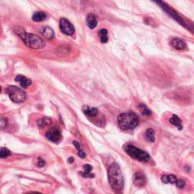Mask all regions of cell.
<instances>
[{
  "instance_id": "cell-30",
  "label": "cell",
  "mask_w": 194,
  "mask_h": 194,
  "mask_svg": "<svg viewBox=\"0 0 194 194\" xmlns=\"http://www.w3.org/2000/svg\"><path fill=\"white\" fill-rule=\"evenodd\" d=\"M74 159L73 157H70L69 159H68V162H69V163H72V162H74Z\"/></svg>"
},
{
  "instance_id": "cell-3",
  "label": "cell",
  "mask_w": 194,
  "mask_h": 194,
  "mask_svg": "<svg viewBox=\"0 0 194 194\" xmlns=\"http://www.w3.org/2000/svg\"><path fill=\"white\" fill-rule=\"evenodd\" d=\"M118 122L120 128L124 130H132L138 125V116L133 112L120 114L118 117Z\"/></svg>"
},
{
  "instance_id": "cell-13",
  "label": "cell",
  "mask_w": 194,
  "mask_h": 194,
  "mask_svg": "<svg viewBox=\"0 0 194 194\" xmlns=\"http://www.w3.org/2000/svg\"><path fill=\"white\" fill-rule=\"evenodd\" d=\"M41 33H42V36H43L44 37L47 38V39H53V38L55 37L54 30L49 27H44V28L42 30V31H41Z\"/></svg>"
},
{
  "instance_id": "cell-7",
  "label": "cell",
  "mask_w": 194,
  "mask_h": 194,
  "mask_svg": "<svg viewBox=\"0 0 194 194\" xmlns=\"http://www.w3.org/2000/svg\"><path fill=\"white\" fill-rule=\"evenodd\" d=\"M60 29L65 34L68 36H72L74 33V27L73 24L65 18H61L60 20Z\"/></svg>"
},
{
  "instance_id": "cell-21",
  "label": "cell",
  "mask_w": 194,
  "mask_h": 194,
  "mask_svg": "<svg viewBox=\"0 0 194 194\" xmlns=\"http://www.w3.org/2000/svg\"><path fill=\"white\" fill-rule=\"evenodd\" d=\"M11 155H12V152L7 148L3 147V148L0 149V159H5V158L10 156Z\"/></svg>"
},
{
  "instance_id": "cell-28",
  "label": "cell",
  "mask_w": 194,
  "mask_h": 194,
  "mask_svg": "<svg viewBox=\"0 0 194 194\" xmlns=\"http://www.w3.org/2000/svg\"><path fill=\"white\" fill-rule=\"evenodd\" d=\"M108 36H100V41L102 43H106L108 42Z\"/></svg>"
},
{
  "instance_id": "cell-23",
  "label": "cell",
  "mask_w": 194,
  "mask_h": 194,
  "mask_svg": "<svg viewBox=\"0 0 194 194\" xmlns=\"http://www.w3.org/2000/svg\"><path fill=\"white\" fill-rule=\"evenodd\" d=\"M7 126V119L5 118H0V128L3 129Z\"/></svg>"
},
{
  "instance_id": "cell-16",
  "label": "cell",
  "mask_w": 194,
  "mask_h": 194,
  "mask_svg": "<svg viewBox=\"0 0 194 194\" xmlns=\"http://www.w3.org/2000/svg\"><path fill=\"white\" fill-rule=\"evenodd\" d=\"M92 169V167L91 165L86 164L83 165V172H81L82 176L83 177H89V178H92L94 177V174L91 173V171Z\"/></svg>"
},
{
  "instance_id": "cell-2",
  "label": "cell",
  "mask_w": 194,
  "mask_h": 194,
  "mask_svg": "<svg viewBox=\"0 0 194 194\" xmlns=\"http://www.w3.org/2000/svg\"><path fill=\"white\" fill-rule=\"evenodd\" d=\"M108 179L111 186L115 190H121L124 186L122 172L117 163H113L109 167L108 170Z\"/></svg>"
},
{
  "instance_id": "cell-17",
  "label": "cell",
  "mask_w": 194,
  "mask_h": 194,
  "mask_svg": "<svg viewBox=\"0 0 194 194\" xmlns=\"http://www.w3.org/2000/svg\"><path fill=\"white\" fill-rule=\"evenodd\" d=\"M47 15L45 13L42 12H36L32 16V19L35 22H40V21H44L46 18Z\"/></svg>"
},
{
  "instance_id": "cell-24",
  "label": "cell",
  "mask_w": 194,
  "mask_h": 194,
  "mask_svg": "<svg viewBox=\"0 0 194 194\" xmlns=\"http://www.w3.org/2000/svg\"><path fill=\"white\" fill-rule=\"evenodd\" d=\"M175 184L177 185V187L181 189V188H183L185 186V181L183 180H177Z\"/></svg>"
},
{
  "instance_id": "cell-31",
  "label": "cell",
  "mask_w": 194,
  "mask_h": 194,
  "mask_svg": "<svg viewBox=\"0 0 194 194\" xmlns=\"http://www.w3.org/2000/svg\"><path fill=\"white\" fill-rule=\"evenodd\" d=\"M26 194H42V193H41V192H27V193Z\"/></svg>"
},
{
  "instance_id": "cell-8",
  "label": "cell",
  "mask_w": 194,
  "mask_h": 194,
  "mask_svg": "<svg viewBox=\"0 0 194 194\" xmlns=\"http://www.w3.org/2000/svg\"><path fill=\"white\" fill-rule=\"evenodd\" d=\"M157 3L158 4L160 5L161 7H162V8H163L164 10H165V12H166L167 13H168V15H170V16H171L174 20H176V21H178L179 23H180V24H181V25H184V23H183L182 18H180V17L179 16V15H177V14L176 13V12H174L173 9H171L170 7H168V6L166 4H165V3L162 2H158Z\"/></svg>"
},
{
  "instance_id": "cell-9",
  "label": "cell",
  "mask_w": 194,
  "mask_h": 194,
  "mask_svg": "<svg viewBox=\"0 0 194 194\" xmlns=\"http://www.w3.org/2000/svg\"><path fill=\"white\" fill-rule=\"evenodd\" d=\"M133 184L135 186H138V187H141V186H143L146 184V176L144 175L141 172H136V174L133 175Z\"/></svg>"
},
{
  "instance_id": "cell-14",
  "label": "cell",
  "mask_w": 194,
  "mask_h": 194,
  "mask_svg": "<svg viewBox=\"0 0 194 194\" xmlns=\"http://www.w3.org/2000/svg\"><path fill=\"white\" fill-rule=\"evenodd\" d=\"M83 112L86 116L88 117H95L98 113V109L94 107H88L85 106L83 109Z\"/></svg>"
},
{
  "instance_id": "cell-11",
  "label": "cell",
  "mask_w": 194,
  "mask_h": 194,
  "mask_svg": "<svg viewBox=\"0 0 194 194\" xmlns=\"http://www.w3.org/2000/svg\"><path fill=\"white\" fill-rule=\"evenodd\" d=\"M86 24L89 28L94 29L97 26V18L94 14H89L86 18Z\"/></svg>"
},
{
  "instance_id": "cell-15",
  "label": "cell",
  "mask_w": 194,
  "mask_h": 194,
  "mask_svg": "<svg viewBox=\"0 0 194 194\" xmlns=\"http://www.w3.org/2000/svg\"><path fill=\"white\" fill-rule=\"evenodd\" d=\"M169 121L173 125L176 126L178 128V130H182V128H183V127H182V121L177 115H173L172 117L169 119Z\"/></svg>"
},
{
  "instance_id": "cell-22",
  "label": "cell",
  "mask_w": 194,
  "mask_h": 194,
  "mask_svg": "<svg viewBox=\"0 0 194 194\" xmlns=\"http://www.w3.org/2000/svg\"><path fill=\"white\" fill-rule=\"evenodd\" d=\"M141 107H142V115H144V116H149L151 115L152 112L146 108V106L144 105H140Z\"/></svg>"
},
{
  "instance_id": "cell-26",
  "label": "cell",
  "mask_w": 194,
  "mask_h": 194,
  "mask_svg": "<svg viewBox=\"0 0 194 194\" xmlns=\"http://www.w3.org/2000/svg\"><path fill=\"white\" fill-rule=\"evenodd\" d=\"M108 31L106 29H101L99 32V36H107Z\"/></svg>"
},
{
  "instance_id": "cell-20",
  "label": "cell",
  "mask_w": 194,
  "mask_h": 194,
  "mask_svg": "<svg viewBox=\"0 0 194 194\" xmlns=\"http://www.w3.org/2000/svg\"><path fill=\"white\" fill-rule=\"evenodd\" d=\"M146 140L149 142H153L155 141V131L152 129H147L145 133Z\"/></svg>"
},
{
  "instance_id": "cell-5",
  "label": "cell",
  "mask_w": 194,
  "mask_h": 194,
  "mask_svg": "<svg viewBox=\"0 0 194 194\" xmlns=\"http://www.w3.org/2000/svg\"><path fill=\"white\" fill-rule=\"evenodd\" d=\"M6 90H7L11 100L15 103H22L27 99L26 92L20 89L19 87H17L15 86H10L7 88Z\"/></svg>"
},
{
  "instance_id": "cell-19",
  "label": "cell",
  "mask_w": 194,
  "mask_h": 194,
  "mask_svg": "<svg viewBox=\"0 0 194 194\" xmlns=\"http://www.w3.org/2000/svg\"><path fill=\"white\" fill-rule=\"evenodd\" d=\"M52 123V120L49 118L47 117H42V118H39L37 121V124L40 128H43V127H46V126L49 125Z\"/></svg>"
},
{
  "instance_id": "cell-10",
  "label": "cell",
  "mask_w": 194,
  "mask_h": 194,
  "mask_svg": "<svg viewBox=\"0 0 194 194\" xmlns=\"http://www.w3.org/2000/svg\"><path fill=\"white\" fill-rule=\"evenodd\" d=\"M171 45L177 50H182L186 48V43L184 41L179 38H174L171 41Z\"/></svg>"
},
{
  "instance_id": "cell-6",
  "label": "cell",
  "mask_w": 194,
  "mask_h": 194,
  "mask_svg": "<svg viewBox=\"0 0 194 194\" xmlns=\"http://www.w3.org/2000/svg\"><path fill=\"white\" fill-rule=\"evenodd\" d=\"M45 137L51 142L58 143L62 140V133L58 127H51L47 130L46 133H45Z\"/></svg>"
},
{
  "instance_id": "cell-1",
  "label": "cell",
  "mask_w": 194,
  "mask_h": 194,
  "mask_svg": "<svg viewBox=\"0 0 194 194\" xmlns=\"http://www.w3.org/2000/svg\"><path fill=\"white\" fill-rule=\"evenodd\" d=\"M14 32L17 35H18L24 42V44L30 48L39 49L45 45V42L39 36L33 34V33H27L25 30L21 27L15 26L14 27Z\"/></svg>"
},
{
  "instance_id": "cell-12",
  "label": "cell",
  "mask_w": 194,
  "mask_h": 194,
  "mask_svg": "<svg viewBox=\"0 0 194 194\" xmlns=\"http://www.w3.org/2000/svg\"><path fill=\"white\" fill-rule=\"evenodd\" d=\"M15 80L19 82L21 86L24 88H27L28 86H30L32 83V81L30 79L27 78V77H24V76L22 75L17 76L16 78H15Z\"/></svg>"
},
{
  "instance_id": "cell-25",
  "label": "cell",
  "mask_w": 194,
  "mask_h": 194,
  "mask_svg": "<svg viewBox=\"0 0 194 194\" xmlns=\"http://www.w3.org/2000/svg\"><path fill=\"white\" fill-rule=\"evenodd\" d=\"M45 161L43 160L42 159H41L40 157L38 158V161H37V164H36V165H37V167H39V168H42V167L45 165Z\"/></svg>"
},
{
  "instance_id": "cell-18",
  "label": "cell",
  "mask_w": 194,
  "mask_h": 194,
  "mask_svg": "<svg viewBox=\"0 0 194 194\" xmlns=\"http://www.w3.org/2000/svg\"><path fill=\"white\" fill-rule=\"evenodd\" d=\"M161 180L164 183H175L177 179L174 174H169V175H162Z\"/></svg>"
},
{
  "instance_id": "cell-27",
  "label": "cell",
  "mask_w": 194,
  "mask_h": 194,
  "mask_svg": "<svg viewBox=\"0 0 194 194\" xmlns=\"http://www.w3.org/2000/svg\"><path fill=\"white\" fill-rule=\"evenodd\" d=\"M77 155H78V156L80 158H81V159H85L86 156V153L84 152L83 151V150H80V151H78V152H77Z\"/></svg>"
},
{
  "instance_id": "cell-4",
  "label": "cell",
  "mask_w": 194,
  "mask_h": 194,
  "mask_svg": "<svg viewBox=\"0 0 194 194\" xmlns=\"http://www.w3.org/2000/svg\"><path fill=\"white\" fill-rule=\"evenodd\" d=\"M125 152L131 156L133 159H136V160L139 161V162H146L149 160L150 156L146 152L143 151L142 149L136 148V146L133 145H127L124 147Z\"/></svg>"
},
{
  "instance_id": "cell-32",
  "label": "cell",
  "mask_w": 194,
  "mask_h": 194,
  "mask_svg": "<svg viewBox=\"0 0 194 194\" xmlns=\"http://www.w3.org/2000/svg\"><path fill=\"white\" fill-rule=\"evenodd\" d=\"M1 90H2V88H1V86H0V92H1Z\"/></svg>"
},
{
  "instance_id": "cell-29",
  "label": "cell",
  "mask_w": 194,
  "mask_h": 194,
  "mask_svg": "<svg viewBox=\"0 0 194 194\" xmlns=\"http://www.w3.org/2000/svg\"><path fill=\"white\" fill-rule=\"evenodd\" d=\"M73 144H74V146H75V148L77 149L78 150V151L81 150V147H80V143H79V142H77V141H74V142H73Z\"/></svg>"
}]
</instances>
